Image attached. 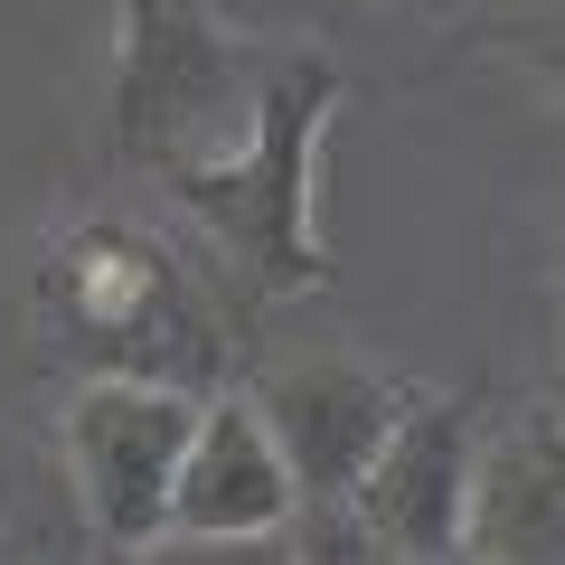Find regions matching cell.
<instances>
[{
    "label": "cell",
    "instance_id": "cell-12",
    "mask_svg": "<svg viewBox=\"0 0 565 565\" xmlns=\"http://www.w3.org/2000/svg\"><path fill=\"white\" fill-rule=\"evenodd\" d=\"M415 10H462V0H415Z\"/></svg>",
    "mask_w": 565,
    "mask_h": 565
},
{
    "label": "cell",
    "instance_id": "cell-6",
    "mask_svg": "<svg viewBox=\"0 0 565 565\" xmlns=\"http://www.w3.org/2000/svg\"><path fill=\"white\" fill-rule=\"evenodd\" d=\"M424 396V377L377 367L359 349H321V359H282L255 377L264 424L282 434L292 471H302V509H349L359 481L377 471L386 434L405 424V405Z\"/></svg>",
    "mask_w": 565,
    "mask_h": 565
},
{
    "label": "cell",
    "instance_id": "cell-1",
    "mask_svg": "<svg viewBox=\"0 0 565 565\" xmlns=\"http://www.w3.org/2000/svg\"><path fill=\"white\" fill-rule=\"evenodd\" d=\"M29 321L76 377H170V386H236L226 311L170 236L132 217H66L29 264Z\"/></svg>",
    "mask_w": 565,
    "mask_h": 565
},
{
    "label": "cell",
    "instance_id": "cell-11",
    "mask_svg": "<svg viewBox=\"0 0 565 565\" xmlns=\"http://www.w3.org/2000/svg\"><path fill=\"white\" fill-rule=\"evenodd\" d=\"M546 396H556V415H565V367H556V386H546Z\"/></svg>",
    "mask_w": 565,
    "mask_h": 565
},
{
    "label": "cell",
    "instance_id": "cell-8",
    "mask_svg": "<svg viewBox=\"0 0 565 565\" xmlns=\"http://www.w3.org/2000/svg\"><path fill=\"white\" fill-rule=\"evenodd\" d=\"M471 556H490V565H565V415H556V396L519 405V415L481 444Z\"/></svg>",
    "mask_w": 565,
    "mask_h": 565
},
{
    "label": "cell",
    "instance_id": "cell-4",
    "mask_svg": "<svg viewBox=\"0 0 565 565\" xmlns=\"http://www.w3.org/2000/svg\"><path fill=\"white\" fill-rule=\"evenodd\" d=\"M207 396L170 377H76L57 405V471L76 500V537L104 556H151L170 546L180 462L199 444Z\"/></svg>",
    "mask_w": 565,
    "mask_h": 565
},
{
    "label": "cell",
    "instance_id": "cell-5",
    "mask_svg": "<svg viewBox=\"0 0 565 565\" xmlns=\"http://www.w3.org/2000/svg\"><path fill=\"white\" fill-rule=\"evenodd\" d=\"M481 444L490 415L471 386H424L405 405V424L386 434L377 471L359 481V537L367 556H405V565H452L471 556V500H481Z\"/></svg>",
    "mask_w": 565,
    "mask_h": 565
},
{
    "label": "cell",
    "instance_id": "cell-2",
    "mask_svg": "<svg viewBox=\"0 0 565 565\" xmlns=\"http://www.w3.org/2000/svg\"><path fill=\"white\" fill-rule=\"evenodd\" d=\"M340 104H349V66L330 47H282L255 141L207 170H170L161 180V199L245 282V302H311L340 274L330 236H321V141L340 122Z\"/></svg>",
    "mask_w": 565,
    "mask_h": 565
},
{
    "label": "cell",
    "instance_id": "cell-3",
    "mask_svg": "<svg viewBox=\"0 0 565 565\" xmlns=\"http://www.w3.org/2000/svg\"><path fill=\"white\" fill-rule=\"evenodd\" d=\"M274 57L282 47L245 39L236 20H217L207 0H122L114 20V161L151 170H207L226 151H245L274 95Z\"/></svg>",
    "mask_w": 565,
    "mask_h": 565
},
{
    "label": "cell",
    "instance_id": "cell-10",
    "mask_svg": "<svg viewBox=\"0 0 565 565\" xmlns=\"http://www.w3.org/2000/svg\"><path fill=\"white\" fill-rule=\"evenodd\" d=\"M527 66H537V85L556 95V114H565V29H537V39H527Z\"/></svg>",
    "mask_w": 565,
    "mask_h": 565
},
{
    "label": "cell",
    "instance_id": "cell-9",
    "mask_svg": "<svg viewBox=\"0 0 565 565\" xmlns=\"http://www.w3.org/2000/svg\"><path fill=\"white\" fill-rule=\"evenodd\" d=\"M29 490H39V471H29V444L0 424V546L20 537V509H29Z\"/></svg>",
    "mask_w": 565,
    "mask_h": 565
},
{
    "label": "cell",
    "instance_id": "cell-7",
    "mask_svg": "<svg viewBox=\"0 0 565 565\" xmlns=\"http://www.w3.org/2000/svg\"><path fill=\"white\" fill-rule=\"evenodd\" d=\"M292 519H302V471H292L282 434L264 424L255 386H217L180 462L170 546H274Z\"/></svg>",
    "mask_w": 565,
    "mask_h": 565
},
{
    "label": "cell",
    "instance_id": "cell-13",
    "mask_svg": "<svg viewBox=\"0 0 565 565\" xmlns=\"http://www.w3.org/2000/svg\"><path fill=\"white\" fill-rule=\"evenodd\" d=\"M556 292H565V274H556Z\"/></svg>",
    "mask_w": 565,
    "mask_h": 565
}]
</instances>
